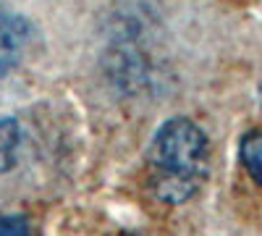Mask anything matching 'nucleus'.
<instances>
[{
  "label": "nucleus",
  "mask_w": 262,
  "mask_h": 236,
  "mask_svg": "<svg viewBox=\"0 0 262 236\" xmlns=\"http://www.w3.org/2000/svg\"><path fill=\"white\" fill-rule=\"evenodd\" d=\"M21 126L16 118H0V174L11 170L18 160Z\"/></svg>",
  "instance_id": "7ed1b4c3"
},
{
  "label": "nucleus",
  "mask_w": 262,
  "mask_h": 236,
  "mask_svg": "<svg viewBox=\"0 0 262 236\" xmlns=\"http://www.w3.org/2000/svg\"><path fill=\"white\" fill-rule=\"evenodd\" d=\"M29 42V24L18 13L0 11V76L16 69Z\"/></svg>",
  "instance_id": "f03ea898"
},
{
  "label": "nucleus",
  "mask_w": 262,
  "mask_h": 236,
  "mask_svg": "<svg viewBox=\"0 0 262 236\" xmlns=\"http://www.w3.org/2000/svg\"><path fill=\"white\" fill-rule=\"evenodd\" d=\"M238 158L242 165L247 168V174L262 186V128L247 132L238 142Z\"/></svg>",
  "instance_id": "20e7f679"
},
{
  "label": "nucleus",
  "mask_w": 262,
  "mask_h": 236,
  "mask_svg": "<svg viewBox=\"0 0 262 236\" xmlns=\"http://www.w3.org/2000/svg\"><path fill=\"white\" fill-rule=\"evenodd\" d=\"M149 189L168 205H181L200 191L210 168V142L189 118L165 121L147 147Z\"/></svg>",
  "instance_id": "f257e3e1"
},
{
  "label": "nucleus",
  "mask_w": 262,
  "mask_h": 236,
  "mask_svg": "<svg viewBox=\"0 0 262 236\" xmlns=\"http://www.w3.org/2000/svg\"><path fill=\"white\" fill-rule=\"evenodd\" d=\"M0 236H32L24 216H0Z\"/></svg>",
  "instance_id": "39448f33"
}]
</instances>
